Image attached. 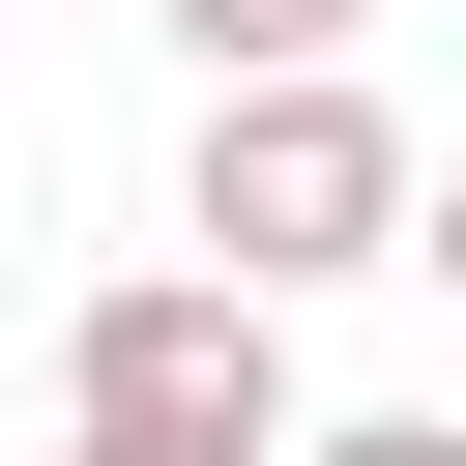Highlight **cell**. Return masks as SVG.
<instances>
[{
    "label": "cell",
    "instance_id": "4",
    "mask_svg": "<svg viewBox=\"0 0 466 466\" xmlns=\"http://www.w3.org/2000/svg\"><path fill=\"white\" fill-rule=\"evenodd\" d=\"M291 466H466V408H350V437H291Z\"/></svg>",
    "mask_w": 466,
    "mask_h": 466
},
{
    "label": "cell",
    "instance_id": "5",
    "mask_svg": "<svg viewBox=\"0 0 466 466\" xmlns=\"http://www.w3.org/2000/svg\"><path fill=\"white\" fill-rule=\"evenodd\" d=\"M58 466H291V437H58Z\"/></svg>",
    "mask_w": 466,
    "mask_h": 466
},
{
    "label": "cell",
    "instance_id": "1",
    "mask_svg": "<svg viewBox=\"0 0 466 466\" xmlns=\"http://www.w3.org/2000/svg\"><path fill=\"white\" fill-rule=\"evenodd\" d=\"M408 204H437V146L350 87V58H291V87H204V175H175V233L291 320V291H350V262H408Z\"/></svg>",
    "mask_w": 466,
    "mask_h": 466
},
{
    "label": "cell",
    "instance_id": "3",
    "mask_svg": "<svg viewBox=\"0 0 466 466\" xmlns=\"http://www.w3.org/2000/svg\"><path fill=\"white\" fill-rule=\"evenodd\" d=\"M350 29H379V0H175V58H204V87H291V58H350Z\"/></svg>",
    "mask_w": 466,
    "mask_h": 466
},
{
    "label": "cell",
    "instance_id": "6",
    "mask_svg": "<svg viewBox=\"0 0 466 466\" xmlns=\"http://www.w3.org/2000/svg\"><path fill=\"white\" fill-rule=\"evenodd\" d=\"M408 262H437V291H466V175H437V204H408Z\"/></svg>",
    "mask_w": 466,
    "mask_h": 466
},
{
    "label": "cell",
    "instance_id": "2",
    "mask_svg": "<svg viewBox=\"0 0 466 466\" xmlns=\"http://www.w3.org/2000/svg\"><path fill=\"white\" fill-rule=\"evenodd\" d=\"M58 437H291V350H262V291H233V262H146V291H87V320H58Z\"/></svg>",
    "mask_w": 466,
    "mask_h": 466
}]
</instances>
